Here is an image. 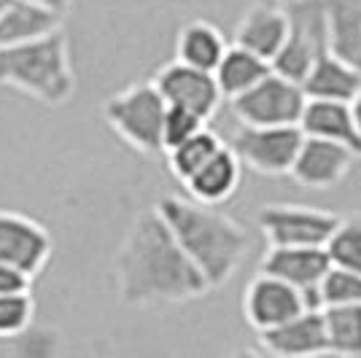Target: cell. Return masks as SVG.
Instances as JSON below:
<instances>
[{
	"instance_id": "obj_9",
	"label": "cell",
	"mask_w": 361,
	"mask_h": 358,
	"mask_svg": "<svg viewBox=\"0 0 361 358\" xmlns=\"http://www.w3.org/2000/svg\"><path fill=\"white\" fill-rule=\"evenodd\" d=\"M151 84L157 87V92L162 94V100L167 105L195 111L197 116H202L205 121L219 111V105L224 100L211 70H200L195 65H186L180 60L162 65L154 73Z\"/></svg>"
},
{
	"instance_id": "obj_32",
	"label": "cell",
	"mask_w": 361,
	"mask_h": 358,
	"mask_svg": "<svg viewBox=\"0 0 361 358\" xmlns=\"http://www.w3.org/2000/svg\"><path fill=\"white\" fill-rule=\"evenodd\" d=\"M3 6H6V0H0V11H3Z\"/></svg>"
},
{
	"instance_id": "obj_13",
	"label": "cell",
	"mask_w": 361,
	"mask_h": 358,
	"mask_svg": "<svg viewBox=\"0 0 361 358\" xmlns=\"http://www.w3.org/2000/svg\"><path fill=\"white\" fill-rule=\"evenodd\" d=\"M262 347L281 358H302L329 353L326 345V326H324V310H300L288 321L272 328L259 331Z\"/></svg>"
},
{
	"instance_id": "obj_21",
	"label": "cell",
	"mask_w": 361,
	"mask_h": 358,
	"mask_svg": "<svg viewBox=\"0 0 361 358\" xmlns=\"http://www.w3.org/2000/svg\"><path fill=\"white\" fill-rule=\"evenodd\" d=\"M226 41L221 30L205 22V19H195L189 25H183L176 38V60L195 65L200 70H211L219 65V60L224 57Z\"/></svg>"
},
{
	"instance_id": "obj_7",
	"label": "cell",
	"mask_w": 361,
	"mask_h": 358,
	"mask_svg": "<svg viewBox=\"0 0 361 358\" xmlns=\"http://www.w3.org/2000/svg\"><path fill=\"white\" fill-rule=\"evenodd\" d=\"M302 137L305 135L297 124H278V127L240 124L229 140V149L235 151L243 167L259 175H288V167L294 162Z\"/></svg>"
},
{
	"instance_id": "obj_14",
	"label": "cell",
	"mask_w": 361,
	"mask_h": 358,
	"mask_svg": "<svg viewBox=\"0 0 361 358\" xmlns=\"http://www.w3.org/2000/svg\"><path fill=\"white\" fill-rule=\"evenodd\" d=\"M288 35V16L283 3L259 0L248 6L235 25V46L248 49L251 54L272 62Z\"/></svg>"
},
{
	"instance_id": "obj_1",
	"label": "cell",
	"mask_w": 361,
	"mask_h": 358,
	"mask_svg": "<svg viewBox=\"0 0 361 358\" xmlns=\"http://www.w3.org/2000/svg\"><path fill=\"white\" fill-rule=\"evenodd\" d=\"M116 291L127 307L183 304L211 288L157 208L140 210L116 251Z\"/></svg>"
},
{
	"instance_id": "obj_26",
	"label": "cell",
	"mask_w": 361,
	"mask_h": 358,
	"mask_svg": "<svg viewBox=\"0 0 361 358\" xmlns=\"http://www.w3.org/2000/svg\"><path fill=\"white\" fill-rule=\"evenodd\" d=\"M35 318V299L30 291L22 294H0V342L14 340L32 326Z\"/></svg>"
},
{
	"instance_id": "obj_15",
	"label": "cell",
	"mask_w": 361,
	"mask_h": 358,
	"mask_svg": "<svg viewBox=\"0 0 361 358\" xmlns=\"http://www.w3.org/2000/svg\"><path fill=\"white\" fill-rule=\"evenodd\" d=\"M329 267L331 261L324 245H270L259 264L262 272H270L294 288L316 285Z\"/></svg>"
},
{
	"instance_id": "obj_3",
	"label": "cell",
	"mask_w": 361,
	"mask_h": 358,
	"mask_svg": "<svg viewBox=\"0 0 361 358\" xmlns=\"http://www.w3.org/2000/svg\"><path fill=\"white\" fill-rule=\"evenodd\" d=\"M0 87H11L49 108L71 103L75 73L71 44L62 27L35 41L0 49Z\"/></svg>"
},
{
	"instance_id": "obj_27",
	"label": "cell",
	"mask_w": 361,
	"mask_h": 358,
	"mask_svg": "<svg viewBox=\"0 0 361 358\" xmlns=\"http://www.w3.org/2000/svg\"><path fill=\"white\" fill-rule=\"evenodd\" d=\"M318 294L324 307L331 304H356L361 302V275L353 269L345 267H334L331 264L324 278L318 280Z\"/></svg>"
},
{
	"instance_id": "obj_5",
	"label": "cell",
	"mask_w": 361,
	"mask_h": 358,
	"mask_svg": "<svg viewBox=\"0 0 361 358\" xmlns=\"http://www.w3.org/2000/svg\"><path fill=\"white\" fill-rule=\"evenodd\" d=\"M288 35L278 54L272 57L270 68L283 78L300 84L307 75L310 65L321 51L329 49L326 38V8L324 0H288Z\"/></svg>"
},
{
	"instance_id": "obj_29",
	"label": "cell",
	"mask_w": 361,
	"mask_h": 358,
	"mask_svg": "<svg viewBox=\"0 0 361 358\" xmlns=\"http://www.w3.org/2000/svg\"><path fill=\"white\" fill-rule=\"evenodd\" d=\"M30 285L32 278L27 272L0 261V294H22V291H30Z\"/></svg>"
},
{
	"instance_id": "obj_12",
	"label": "cell",
	"mask_w": 361,
	"mask_h": 358,
	"mask_svg": "<svg viewBox=\"0 0 361 358\" xmlns=\"http://www.w3.org/2000/svg\"><path fill=\"white\" fill-rule=\"evenodd\" d=\"M300 310V288H294L291 283L275 278L270 272H262V269L248 283L245 297H243V315H245L248 326L256 331L278 326Z\"/></svg>"
},
{
	"instance_id": "obj_30",
	"label": "cell",
	"mask_w": 361,
	"mask_h": 358,
	"mask_svg": "<svg viewBox=\"0 0 361 358\" xmlns=\"http://www.w3.org/2000/svg\"><path fill=\"white\" fill-rule=\"evenodd\" d=\"M35 3H41L46 8H51V11H57V14H68V8H71V0H35Z\"/></svg>"
},
{
	"instance_id": "obj_16",
	"label": "cell",
	"mask_w": 361,
	"mask_h": 358,
	"mask_svg": "<svg viewBox=\"0 0 361 358\" xmlns=\"http://www.w3.org/2000/svg\"><path fill=\"white\" fill-rule=\"evenodd\" d=\"M243 175V164L229 146L213 154L205 164H200L189 178L183 180L186 195L202 205H224L229 197L238 192Z\"/></svg>"
},
{
	"instance_id": "obj_6",
	"label": "cell",
	"mask_w": 361,
	"mask_h": 358,
	"mask_svg": "<svg viewBox=\"0 0 361 358\" xmlns=\"http://www.w3.org/2000/svg\"><path fill=\"white\" fill-rule=\"evenodd\" d=\"M305 103H307V97L297 81L270 70L264 78H259L251 90L232 97L229 108L240 124L278 127V124H300Z\"/></svg>"
},
{
	"instance_id": "obj_33",
	"label": "cell",
	"mask_w": 361,
	"mask_h": 358,
	"mask_svg": "<svg viewBox=\"0 0 361 358\" xmlns=\"http://www.w3.org/2000/svg\"><path fill=\"white\" fill-rule=\"evenodd\" d=\"M275 3H288V0H275Z\"/></svg>"
},
{
	"instance_id": "obj_19",
	"label": "cell",
	"mask_w": 361,
	"mask_h": 358,
	"mask_svg": "<svg viewBox=\"0 0 361 358\" xmlns=\"http://www.w3.org/2000/svg\"><path fill=\"white\" fill-rule=\"evenodd\" d=\"M62 27V14L35 0H6L0 11V49L35 41L46 32Z\"/></svg>"
},
{
	"instance_id": "obj_31",
	"label": "cell",
	"mask_w": 361,
	"mask_h": 358,
	"mask_svg": "<svg viewBox=\"0 0 361 358\" xmlns=\"http://www.w3.org/2000/svg\"><path fill=\"white\" fill-rule=\"evenodd\" d=\"M350 111H353V124H356V132L361 137V92L350 100Z\"/></svg>"
},
{
	"instance_id": "obj_8",
	"label": "cell",
	"mask_w": 361,
	"mask_h": 358,
	"mask_svg": "<svg viewBox=\"0 0 361 358\" xmlns=\"http://www.w3.org/2000/svg\"><path fill=\"white\" fill-rule=\"evenodd\" d=\"M256 224L270 245H326L340 216L310 205L275 202L259 210Z\"/></svg>"
},
{
	"instance_id": "obj_25",
	"label": "cell",
	"mask_w": 361,
	"mask_h": 358,
	"mask_svg": "<svg viewBox=\"0 0 361 358\" xmlns=\"http://www.w3.org/2000/svg\"><path fill=\"white\" fill-rule=\"evenodd\" d=\"M324 248L334 267L353 269L361 275V218H340Z\"/></svg>"
},
{
	"instance_id": "obj_4",
	"label": "cell",
	"mask_w": 361,
	"mask_h": 358,
	"mask_svg": "<svg viewBox=\"0 0 361 358\" xmlns=\"http://www.w3.org/2000/svg\"><path fill=\"white\" fill-rule=\"evenodd\" d=\"M167 103L151 81L130 84L103 103V119L133 151L143 156L162 154V119Z\"/></svg>"
},
{
	"instance_id": "obj_20",
	"label": "cell",
	"mask_w": 361,
	"mask_h": 358,
	"mask_svg": "<svg viewBox=\"0 0 361 358\" xmlns=\"http://www.w3.org/2000/svg\"><path fill=\"white\" fill-rule=\"evenodd\" d=\"M329 51L361 73V0H324Z\"/></svg>"
},
{
	"instance_id": "obj_11",
	"label": "cell",
	"mask_w": 361,
	"mask_h": 358,
	"mask_svg": "<svg viewBox=\"0 0 361 358\" xmlns=\"http://www.w3.org/2000/svg\"><path fill=\"white\" fill-rule=\"evenodd\" d=\"M356 159H361L359 154L343 143L305 135L294 154V162L288 167V175L305 189L326 192V189H334L353 170Z\"/></svg>"
},
{
	"instance_id": "obj_10",
	"label": "cell",
	"mask_w": 361,
	"mask_h": 358,
	"mask_svg": "<svg viewBox=\"0 0 361 358\" xmlns=\"http://www.w3.org/2000/svg\"><path fill=\"white\" fill-rule=\"evenodd\" d=\"M54 251L51 235L41 221L25 213L0 210V261L38 278Z\"/></svg>"
},
{
	"instance_id": "obj_17",
	"label": "cell",
	"mask_w": 361,
	"mask_h": 358,
	"mask_svg": "<svg viewBox=\"0 0 361 358\" xmlns=\"http://www.w3.org/2000/svg\"><path fill=\"white\" fill-rule=\"evenodd\" d=\"M300 87L307 100H345L350 103L361 92V73L326 49L313 60L307 75L300 81Z\"/></svg>"
},
{
	"instance_id": "obj_18",
	"label": "cell",
	"mask_w": 361,
	"mask_h": 358,
	"mask_svg": "<svg viewBox=\"0 0 361 358\" xmlns=\"http://www.w3.org/2000/svg\"><path fill=\"white\" fill-rule=\"evenodd\" d=\"M297 127L302 130V135L343 143L361 156V137L353 124L350 103L345 100H307Z\"/></svg>"
},
{
	"instance_id": "obj_22",
	"label": "cell",
	"mask_w": 361,
	"mask_h": 358,
	"mask_svg": "<svg viewBox=\"0 0 361 358\" xmlns=\"http://www.w3.org/2000/svg\"><path fill=\"white\" fill-rule=\"evenodd\" d=\"M270 70L272 68L267 60L256 57V54H251V51L243 49V46L232 44V46H226L224 57L213 68V78H216L221 94H224L226 100H232V97H238L240 92L251 90L256 81L264 78Z\"/></svg>"
},
{
	"instance_id": "obj_24",
	"label": "cell",
	"mask_w": 361,
	"mask_h": 358,
	"mask_svg": "<svg viewBox=\"0 0 361 358\" xmlns=\"http://www.w3.org/2000/svg\"><path fill=\"white\" fill-rule=\"evenodd\" d=\"M221 146H224L221 137L213 132V130H208V127H202L200 132H195L192 137H186L183 143H178V146H173V149L165 151L167 170L173 173V178H178L180 183H183L200 164L208 162Z\"/></svg>"
},
{
	"instance_id": "obj_23",
	"label": "cell",
	"mask_w": 361,
	"mask_h": 358,
	"mask_svg": "<svg viewBox=\"0 0 361 358\" xmlns=\"http://www.w3.org/2000/svg\"><path fill=\"white\" fill-rule=\"evenodd\" d=\"M324 326L329 353L361 356V302L324 307Z\"/></svg>"
},
{
	"instance_id": "obj_2",
	"label": "cell",
	"mask_w": 361,
	"mask_h": 358,
	"mask_svg": "<svg viewBox=\"0 0 361 358\" xmlns=\"http://www.w3.org/2000/svg\"><path fill=\"white\" fill-rule=\"evenodd\" d=\"M154 208L170 226L183 254L200 269L208 288L226 285L240 267L248 251V235L232 216H226L219 205H202L192 197H162Z\"/></svg>"
},
{
	"instance_id": "obj_28",
	"label": "cell",
	"mask_w": 361,
	"mask_h": 358,
	"mask_svg": "<svg viewBox=\"0 0 361 358\" xmlns=\"http://www.w3.org/2000/svg\"><path fill=\"white\" fill-rule=\"evenodd\" d=\"M202 127H208V121L202 116H197L195 111H186V108H178V105H167L165 119H162V154L167 149L183 143L195 132H200Z\"/></svg>"
}]
</instances>
